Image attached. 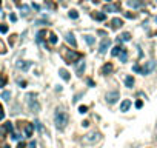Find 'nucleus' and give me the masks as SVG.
<instances>
[{"instance_id": "f257e3e1", "label": "nucleus", "mask_w": 157, "mask_h": 148, "mask_svg": "<svg viewBox=\"0 0 157 148\" xmlns=\"http://www.w3.org/2000/svg\"><path fill=\"white\" fill-rule=\"evenodd\" d=\"M62 57L68 65H71V63H76L82 57V54L73 51V49H68V48H62Z\"/></svg>"}, {"instance_id": "f03ea898", "label": "nucleus", "mask_w": 157, "mask_h": 148, "mask_svg": "<svg viewBox=\"0 0 157 148\" xmlns=\"http://www.w3.org/2000/svg\"><path fill=\"white\" fill-rule=\"evenodd\" d=\"M54 120H56V127L59 130H63L66 125H68L70 116H68V113H65V111H57L56 116H54Z\"/></svg>"}, {"instance_id": "7ed1b4c3", "label": "nucleus", "mask_w": 157, "mask_h": 148, "mask_svg": "<svg viewBox=\"0 0 157 148\" xmlns=\"http://www.w3.org/2000/svg\"><path fill=\"white\" fill-rule=\"evenodd\" d=\"M120 99V94H119V91H109V93H106V102L108 104H116L117 100Z\"/></svg>"}, {"instance_id": "20e7f679", "label": "nucleus", "mask_w": 157, "mask_h": 148, "mask_svg": "<svg viewBox=\"0 0 157 148\" xmlns=\"http://www.w3.org/2000/svg\"><path fill=\"white\" fill-rule=\"evenodd\" d=\"M154 69H155V62H154V60H149V62H146V63L143 65L142 74H149V72L154 71Z\"/></svg>"}, {"instance_id": "39448f33", "label": "nucleus", "mask_w": 157, "mask_h": 148, "mask_svg": "<svg viewBox=\"0 0 157 148\" xmlns=\"http://www.w3.org/2000/svg\"><path fill=\"white\" fill-rule=\"evenodd\" d=\"M97 139H99V133L93 131V133H88V134L83 137V142H85V143H91V142H94V140H97Z\"/></svg>"}, {"instance_id": "423d86ee", "label": "nucleus", "mask_w": 157, "mask_h": 148, "mask_svg": "<svg viewBox=\"0 0 157 148\" xmlns=\"http://www.w3.org/2000/svg\"><path fill=\"white\" fill-rule=\"evenodd\" d=\"M109 45H111V40H109V39H103L102 43H100V46H99V53H100V54L106 53L108 48H109Z\"/></svg>"}, {"instance_id": "0eeeda50", "label": "nucleus", "mask_w": 157, "mask_h": 148, "mask_svg": "<svg viewBox=\"0 0 157 148\" xmlns=\"http://www.w3.org/2000/svg\"><path fill=\"white\" fill-rule=\"evenodd\" d=\"M59 74H60V77H62L65 82H68V80H70V72L66 71L65 68H60V69H59Z\"/></svg>"}, {"instance_id": "6e6552de", "label": "nucleus", "mask_w": 157, "mask_h": 148, "mask_svg": "<svg viewBox=\"0 0 157 148\" xmlns=\"http://www.w3.org/2000/svg\"><path fill=\"white\" fill-rule=\"evenodd\" d=\"M129 107H131V100H129V99H125V100L120 104V111H128L129 110Z\"/></svg>"}, {"instance_id": "1a4fd4ad", "label": "nucleus", "mask_w": 157, "mask_h": 148, "mask_svg": "<svg viewBox=\"0 0 157 148\" xmlns=\"http://www.w3.org/2000/svg\"><path fill=\"white\" fill-rule=\"evenodd\" d=\"M31 66V62H17V68H20V69H23V71H26L28 68Z\"/></svg>"}, {"instance_id": "9d476101", "label": "nucleus", "mask_w": 157, "mask_h": 148, "mask_svg": "<svg viewBox=\"0 0 157 148\" xmlns=\"http://www.w3.org/2000/svg\"><path fill=\"white\" fill-rule=\"evenodd\" d=\"M32 131H34V125H32V123H26V127H25V134H26L28 137H31V136H32Z\"/></svg>"}, {"instance_id": "9b49d317", "label": "nucleus", "mask_w": 157, "mask_h": 148, "mask_svg": "<svg viewBox=\"0 0 157 148\" xmlns=\"http://www.w3.org/2000/svg\"><path fill=\"white\" fill-rule=\"evenodd\" d=\"M111 23H113V28H120L122 25H123V20H122V19H119V17H116V19L111 20Z\"/></svg>"}, {"instance_id": "f8f14e48", "label": "nucleus", "mask_w": 157, "mask_h": 148, "mask_svg": "<svg viewBox=\"0 0 157 148\" xmlns=\"http://www.w3.org/2000/svg\"><path fill=\"white\" fill-rule=\"evenodd\" d=\"M111 71H113V65H111V63H105L103 68H102V74H109Z\"/></svg>"}, {"instance_id": "ddd939ff", "label": "nucleus", "mask_w": 157, "mask_h": 148, "mask_svg": "<svg viewBox=\"0 0 157 148\" xmlns=\"http://www.w3.org/2000/svg\"><path fill=\"white\" fill-rule=\"evenodd\" d=\"M66 42L71 43L73 46H77V42H76V39H74V36H73V34H66Z\"/></svg>"}, {"instance_id": "4468645a", "label": "nucleus", "mask_w": 157, "mask_h": 148, "mask_svg": "<svg viewBox=\"0 0 157 148\" xmlns=\"http://www.w3.org/2000/svg\"><path fill=\"white\" fill-rule=\"evenodd\" d=\"M122 51H123V48H122L120 45H117V46H114V48H113V51H111V54H113V56H119Z\"/></svg>"}, {"instance_id": "2eb2a0df", "label": "nucleus", "mask_w": 157, "mask_h": 148, "mask_svg": "<svg viewBox=\"0 0 157 148\" xmlns=\"http://www.w3.org/2000/svg\"><path fill=\"white\" fill-rule=\"evenodd\" d=\"M128 5H129L131 8H139V6H142V2H137V0H129Z\"/></svg>"}, {"instance_id": "dca6fc26", "label": "nucleus", "mask_w": 157, "mask_h": 148, "mask_svg": "<svg viewBox=\"0 0 157 148\" xmlns=\"http://www.w3.org/2000/svg\"><path fill=\"white\" fill-rule=\"evenodd\" d=\"M93 17H94L96 20H100V22L106 19V16H105L103 12H94V14H93Z\"/></svg>"}, {"instance_id": "f3484780", "label": "nucleus", "mask_w": 157, "mask_h": 148, "mask_svg": "<svg viewBox=\"0 0 157 148\" xmlns=\"http://www.w3.org/2000/svg\"><path fill=\"white\" fill-rule=\"evenodd\" d=\"M125 85H126L128 88H132V85H134V77L128 76V77L125 79Z\"/></svg>"}, {"instance_id": "a211bd4d", "label": "nucleus", "mask_w": 157, "mask_h": 148, "mask_svg": "<svg viewBox=\"0 0 157 148\" xmlns=\"http://www.w3.org/2000/svg\"><path fill=\"white\" fill-rule=\"evenodd\" d=\"M6 82H8V79H6V76H3L2 72H0V88H3L5 85H6Z\"/></svg>"}, {"instance_id": "6ab92c4d", "label": "nucleus", "mask_w": 157, "mask_h": 148, "mask_svg": "<svg viewBox=\"0 0 157 148\" xmlns=\"http://www.w3.org/2000/svg\"><path fill=\"white\" fill-rule=\"evenodd\" d=\"M120 56V62H126V59H128V54H126V49H123V51L119 54Z\"/></svg>"}, {"instance_id": "aec40b11", "label": "nucleus", "mask_w": 157, "mask_h": 148, "mask_svg": "<svg viewBox=\"0 0 157 148\" xmlns=\"http://www.w3.org/2000/svg\"><path fill=\"white\" fill-rule=\"evenodd\" d=\"M49 43H51V45H56V43H57V37H56L54 33L49 34Z\"/></svg>"}, {"instance_id": "412c9836", "label": "nucleus", "mask_w": 157, "mask_h": 148, "mask_svg": "<svg viewBox=\"0 0 157 148\" xmlns=\"http://www.w3.org/2000/svg\"><path fill=\"white\" fill-rule=\"evenodd\" d=\"M120 39H122L123 42H128V40L131 39V34H129V33H123V34L120 36Z\"/></svg>"}, {"instance_id": "4be33fe9", "label": "nucleus", "mask_w": 157, "mask_h": 148, "mask_svg": "<svg viewBox=\"0 0 157 148\" xmlns=\"http://www.w3.org/2000/svg\"><path fill=\"white\" fill-rule=\"evenodd\" d=\"M45 34H46V31H39V34H37V42H42Z\"/></svg>"}, {"instance_id": "5701e85b", "label": "nucleus", "mask_w": 157, "mask_h": 148, "mask_svg": "<svg viewBox=\"0 0 157 148\" xmlns=\"http://www.w3.org/2000/svg\"><path fill=\"white\" fill-rule=\"evenodd\" d=\"M85 40H86V43H88V45H93V43H94L93 36H85Z\"/></svg>"}, {"instance_id": "b1692460", "label": "nucleus", "mask_w": 157, "mask_h": 148, "mask_svg": "<svg viewBox=\"0 0 157 148\" xmlns=\"http://www.w3.org/2000/svg\"><path fill=\"white\" fill-rule=\"evenodd\" d=\"M0 33H8V25H5V23H2V25H0Z\"/></svg>"}, {"instance_id": "393cba45", "label": "nucleus", "mask_w": 157, "mask_h": 148, "mask_svg": "<svg viewBox=\"0 0 157 148\" xmlns=\"http://www.w3.org/2000/svg\"><path fill=\"white\" fill-rule=\"evenodd\" d=\"M70 17H71V19H77V17H79V12H77L76 9H71V11H70Z\"/></svg>"}, {"instance_id": "a878e982", "label": "nucleus", "mask_w": 157, "mask_h": 148, "mask_svg": "<svg viewBox=\"0 0 157 148\" xmlns=\"http://www.w3.org/2000/svg\"><path fill=\"white\" fill-rule=\"evenodd\" d=\"M119 6H111V5H106L105 6V11H117Z\"/></svg>"}, {"instance_id": "bb28decb", "label": "nucleus", "mask_w": 157, "mask_h": 148, "mask_svg": "<svg viewBox=\"0 0 157 148\" xmlns=\"http://www.w3.org/2000/svg\"><path fill=\"white\" fill-rule=\"evenodd\" d=\"M86 111H88V107H85V105H80V107H79V113H80V114H85Z\"/></svg>"}, {"instance_id": "cd10ccee", "label": "nucleus", "mask_w": 157, "mask_h": 148, "mask_svg": "<svg viewBox=\"0 0 157 148\" xmlns=\"http://www.w3.org/2000/svg\"><path fill=\"white\" fill-rule=\"evenodd\" d=\"M2 97L5 99V100H8V99L11 97V93H9V91H3V93H2Z\"/></svg>"}, {"instance_id": "c85d7f7f", "label": "nucleus", "mask_w": 157, "mask_h": 148, "mask_svg": "<svg viewBox=\"0 0 157 148\" xmlns=\"http://www.w3.org/2000/svg\"><path fill=\"white\" fill-rule=\"evenodd\" d=\"M83 69H85V62H80V65H79V68H77V72L80 74V72H83Z\"/></svg>"}, {"instance_id": "c756f323", "label": "nucleus", "mask_w": 157, "mask_h": 148, "mask_svg": "<svg viewBox=\"0 0 157 148\" xmlns=\"http://www.w3.org/2000/svg\"><path fill=\"white\" fill-rule=\"evenodd\" d=\"M5 130H6V131H12V125H11V122H6V123H5Z\"/></svg>"}, {"instance_id": "7c9ffc66", "label": "nucleus", "mask_w": 157, "mask_h": 148, "mask_svg": "<svg viewBox=\"0 0 157 148\" xmlns=\"http://www.w3.org/2000/svg\"><path fill=\"white\" fill-rule=\"evenodd\" d=\"M3 117H5V111H3V107L0 105V120H3Z\"/></svg>"}, {"instance_id": "2f4dec72", "label": "nucleus", "mask_w": 157, "mask_h": 148, "mask_svg": "<svg viewBox=\"0 0 157 148\" xmlns=\"http://www.w3.org/2000/svg\"><path fill=\"white\" fill-rule=\"evenodd\" d=\"M132 71H136V72H142V68H140L139 65H134V66H132Z\"/></svg>"}, {"instance_id": "473e14b6", "label": "nucleus", "mask_w": 157, "mask_h": 148, "mask_svg": "<svg viewBox=\"0 0 157 148\" xmlns=\"http://www.w3.org/2000/svg\"><path fill=\"white\" fill-rule=\"evenodd\" d=\"M125 17H128V19H136V14H132V12H125Z\"/></svg>"}, {"instance_id": "72a5a7b5", "label": "nucleus", "mask_w": 157, "mask_h": 148, "mask_svg": "<svg viewBox=\"0 0 157 148\" xmlns=\"http://www.w3.org/2000/svg\"><path fill=\"white\" fill-rule=\"evenodd\" d=\"M22 11H23V14H28V11H29V8H28L26 5H22Z\"/></svg>"}, {"instance_id": "f704fd0d", "label": "nucleus", "mask_w": 157, "mask_h": 148, "mask_svg": "<svg viewBox=\"0 0 157 148\" xmlns=\"http://www.w3.org/2000/svg\"><path fill=\"white\" fill-rule=\"evenodd\" d=\"M142 107H143V102H142V100H137V102H136V108H142Z\"/></svg>"}, {"instance_id": "c9c22d12", "label": "nucleus", "mask_w": 157, "mask_h": 148, "mask_svg": "<svg viewBox=\"0 0 157 148\" xmlns=\"http://www.w3.org/2000/svg\"><path fill=\"white\" fill-rule=\"evenodd\" d=\"M9 19H11V22H15V20H17L15 14H11V16H9Z\"/></svg>"}, {"instance_id": "e433bc0d", "label": "nucleus", "mask_w": 157, "mask_h": 148, "mask_svg": "<svg viewBox=\"0 0 157 148\" xmlns=\"http://www.w3.org/2000/svg\"><path fill=\"white\" fill-rule=\"evenodd\" d=\"M36 127H37L40 131H42V125H40V122H36Z\"/></svg>"}, {"instance_id": "4c0bfd02", "label": "nucleus", "mask_w": 157, "mask_h": 148, "mask_svg": "<svg viewBox=\"0 0 157 148\" xmlns=\"http://www.w3.org/2000/svg\"><path fill=\"white\" fill-rule=\"evenodd\" d=\"M29 148H36V142H31V143H29Z\"/></svg>"}, {"instance_id": "58836bf2", "label": "nucleus", "mask_w": 157, "mask_h": 148, "mask_svg": "<svg viewBox=\"0 0 157 148\" xmlns=\"http://www.w3.org/2000/svg\"><path fill=\"white\" fill-rule=\"evenodd\" d=\"M2 148H9V146H8V145H5V146H2Z\"/></svg>"}, {"instance_id": "ea45409f", "label": "nucleus", "mask_w": 157, "mask_h": 148, "mask_svg": "<svg viewBox=\"0 0 157 148\" xmlns=\"http://www.w3.org/2000/svg\"><path fill=\"white\" fill-rule=\"evenodd\" d=\"M0 5H2V0H0Z\"/></svg>"}, {"instance_id": "a19ab883", "label": "nucleus", "mask_w": 157, "mask_h": 148, "mask_svg": "<svg viewBox=\"0 0 157 148\" xmlns=\"http://www.w3.org/2000/svg\"><path fill=\"white\" fill-rule=\"evenodd\" d=\"M93 2H97V0H93Z\"/></svg>"}, {"instance_id": "79ce46f5", "label": "nucleus", "mask_w": 157, "mask_h": 148, "mask_svg": "<svg viewBox=\"0 0 157 148\" xmlns=\"http://www.w3.org/2000/svg\"><path fill=\"white\" fill-rule=\"evenodd\" d=\"M106 2H111V0H106Z\"/></svg>"}, {"instance_id": "37998d69", "label": "nucleus", "mask_w": 157, "mask_h": 148, "mask_svg": "<svg viewBox=\"0 0 157 148\" xmlns=\"http://www.w3.org/2000/svg\"><path fill=\"white\" fill-rule=\"evenodd\" d=\"M14 2H19V0H14Z\"/></svg>"}, {"instance_id": "c03bdc74", "label": "nucleus", "mask_w": 157, "mask_h": 148, "mask_svg": "<svg viewBox=\"0 0 157 148\" xmlns=\"http://www.w3.org/2000/svg\"><path fill=\"white\" fill-rule=\"evenodd\" d=\"M155 22H157V19H155Z\"/></svg>"}, {"instance_id": "a18cd8bd", "label": "nucleus", "mask_w": 157, "mask_h": 148, "mask_svg": "<svg viewBox=\"0 0 157 148\" xmlns=\"http://www.w3.org/2000/svg\"><path fill=\"white\" fill-rule=\"evenodd\" d=\"M155 36H157V33H155Z\"/></svg>"}]
</instances>
